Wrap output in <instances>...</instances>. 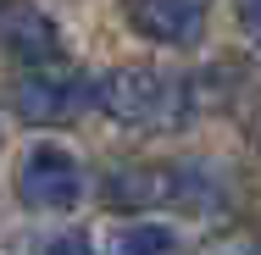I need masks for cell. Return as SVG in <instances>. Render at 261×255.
I'll return each mask as SVG.
<instances>
[{"label": "cell", "mask_w": 261, "mask_h": 255, "mask_svg": "<svg viewBox=\"0 0 261 255\" xmlns=\"http://www.w3.org/2000/svg\"><path fill=\"white\" fill-rule=\"evenodd\" d=\"M95 105L122 128H184L195 111V83L161 67H111L95 78Z\"/></svg>", "instance_id": "obj_1"}, {"label": "cell", "mask_w": 261, "mask_h": 255, "mask_svg": "<svg viewBox=\"0 0 261 255\" xmlns=\"http://www.w3.org/2000/svg\"><path fill=\"white\" fill-rule=\"evenodd\" d=\"M95 105V78L72 61H45V67H22L11 83V111L34 128H61L78 122Z\"/></svg>", "instance_id": "obj_2"}, {"label": "cell", "mask_w": 261, "mask_h": 255, "mask_svg": "<svg viewBox=\"0 0 261 255\" xmlns=\"http://www.w3.org/2000/svg\"><path fill=\"white\" fill-rule=\"evenodd\" d=\"M17 200L28 211H72L84 200V166L61 145H34L17 161Z\"/></svg>", "instance_id": "obj_3"}, {"label": "cell", "mask_w": 261, "mask_h": 255, "mask_svg": "<svg viewBox=\"0 0 261 255\" xmlns=\"http://www.w3.org/2000/svg\"><path fill=\"white\" fill-rule=\"evenodd\" d=\"M206 6L211 0H122V17L139 39L167 45V50H189L206 34Z\"/></svg>", "instance_id": "obj_4"}, {"label": "cell", "mask_w": 261, "mask_h": 255, "mask_svg": "<svg viewBox=\"0 0 261 255\" xmlns=\"http://www.w3.org/2000/svg\"><path fill=\"white\" fill-rule=\"evenodd\" d=\"M0 50L17 67H45V61H61V34L39 6L11 0V6H0Z\"/></svg>", "instance_id": "obj_5"}, {"label": "cell", "mask_w": 261, "mask_h": 255, "mask_svg": "<svg viewBox=\"0 0 261 255\" xmlns=\"http://www.w3.org/2000/svg\"><path fill=\"white\" fill-rule=\"evenodd\" d=\"M106 205H178V166H117L106 178Z\"/></svg>", "instance_id": "obj_6"}, {"label": "cell", "mask_w": 261, "mask_h": 255, "mask_svg": "<svg viewBox=\"0 0 261 255\" xmlns=\"http://www.w3.org/2000/svg\"><path fill=\"white\" fill-rule=\"evenodd\" d=\"M111 255H189V244L167 222H128V228H117Z\"/></svg>", "instance_id": "obj_7"}, {"label": "cell", "mask_w": 261, "mask_h": 255, "mask_svg": "<svg viewBox=\"0 0 261 255\" xmlns=\"http://www.w3.org/2000/svg\"><path fill=\"white\" fill-rule=\"evenodd\" d=\"M233 11H239V34H245L250 45H261V0H239Z\"/></svg>", "instance_id": "obj_8"}, {"label": "cell", "mask_w": 261, "mask_h": 255, "mask_svg": "<svg viewBox=\"0 0 261 255\" xmlns=\"http://www.w3.org/2000/svg\"><path fill=\"white\" fill-rule=\"evenodd\" d=\"M45 255H95V244L84 233H56L50 244H45Z\"/></svg>", "instance_id": "obj_9"}, {"label": "cell", "mask_w": 261, "mask_h": 255, "mask_svg": "<svg viewBox=\"0 0 261 255\" xmlns=\"http://www.w3.org/2000/svg\"><path fill=\"white\" fill-rule=\"evenodd\" d=\"M245 133H250V139L261 145V83L250 89V95H245Z\"/></svg>", "instance_id": "obj_10"}, {"label": "cell", "mask_w": 261, "mask_h": 255, "mask_svg": "<svg viewBox=\"0 0 261 255\" xmlns=\"http://www.w3.org/2000/svg\"><path fill=\"white\" fill-rule=\"evenodd\" d=\"M211 255H261V239H228V244H217Z\"/></svg>", "instance_id": "obj_11"}, {"label": "cell", "mask_w": 261, "mask_h": 255, "mask_svg": "<svg viewBox=\"0 0 261 255\" xmlns=\"http://www.w3.org/2000/svg\"><path fill=\"white\" fill-rule=\"evenodd\" d=\"M0 6H6V0H0Z\"/></svg>", "instance_id": "obj_12"}]
</instances>
